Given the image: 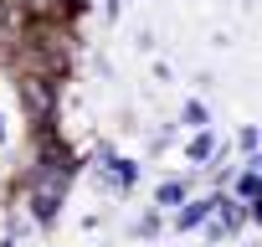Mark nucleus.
<instances>
[{"mask_svg": "<svg viewBox=\"0 0 262 247\" xmlns=\"http://www.w3.org/2000/svg\"><path fill=\"white\" fill-rule=\"evenodd\" d=\"M26 103H31L36 118H47V113H52V83H47V77H31V83H26Z\"/></svg>", "mask_w": 262, "mask_h": 247, "instance_id": "nucleus-1", "label": "nucleus"}, {"mask_svg": "<svg viewBox=\"0 0 262 247\" xmlns=\"http://www.w3.org/2000/svg\"><path fill=\"white\" fill-rule=\"evenodd\" d=\"M57 196H62V175H57V180L47 175V180L36 186V211H41V216H52V211H57Z\"/></svg>", "mask_w": 262, "mask_h": 247, "instance_id": "nucleus-2", "label": "nucleus"}, {"mask_svg": "<svg viewBox=\"0 0 262 247\" xmlns=\"http://www.w3.org/2000/svg\"><path fill=\"white\" fill-rule=\"evenodd\" d=\"M26 6H31V11H52V0H26Z\"/></svg>", "mask_w": 262, "mask_h": 247, "instance_id": "nucleus-3", "label": "nucleus"}]
</instances>
